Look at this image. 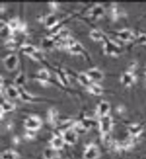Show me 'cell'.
<instances>
[{"label":"cell","instance_id":"cell-1","mask_svg":"<svg viewBox=\"0 0 146 159\" xmlns=\"http://www.w3.org/2000/svg\"><path fill=\"white\" fill-rule=\"evenodd\" d=\"M100 131L103 135H107L110 132L112 125V120L110 116L106 115L100 117L99 121Z\"/></svg>","mask_w":146,"mask_h":159},{"label":"cell","instance_id":"cell-2","mask_svg":"<svg viewBox=\"0 0 146 159\" xmlns=\"http://www.w3.org/2000/svg\"><path fill=\"white\" fill-rule=\"evenodd\" d=\"M63 139L69 144H74L78 139V133L74 129L70 128L63 132Z\"/></svg>","mask_w":146,"mask_h":159},{"label":"cell","instance_id":"cell-3","mask_svg":"<svg viewBox=\"0 0 146 159\" xmlns=\"http://www.w3.org/2000/svg\"><path fill=\"white\" fill-rule=\"evenodd\" d=\"M4 64L6 68L9 71L14 70L18 64V57L16 54H10L5 58Z\"/></svg>","mask_w":146,"mask_h":159},{"label":"cell","instance_id":"cell-4","mask_svg":"<svg viewBox=\"0 0 146 159\" xmlns=\"http://www.w3.org/2000/svg\"><path fill=\"white\" fill-rule=\"evenodd\" d=\"M104 40V50L106 53L111 54H115L118 52V51L119 50V48L118 45L115 44L112 41L109 40L106 35Z\"/></svg>","mask_w":146,"mask_h":159},{"label":"cell","instance_id":"cell-5","mask_svg":"<svg viewBox=\"0 0 146 159\" xmlns=\"http://www.w3.org/2000/svg\"><path fill=\"white\" fill-rule=\"evenodd\" d=\"M41 123V120L39 117L37 116H31L26 120L25 125L29 130L34 131L40 128Z\"/></svg>","mask_w":146,"mask_h":159},{"label":"cell","instance_id":"cell-6","mask_svg":"<svg viewBox=\"0 0 146 159\" xmlns=\"http://www.w3.org/2000/svg\"><path fill=\"white\" fill-rule=\"evenodd\" d=\"M99 155V149L95 145H90L85 150L84 157L85 159H97Z\"/></svg>","mask_w":146,"mask_h":159},{"label":"cell","instance_id":"cell-7","mask_svg":"<svg viewBox=\"0 0 146 159\" xmlns=\"http://www.w3.org/2000/svg\"><path fill=\"white\" fill-rule=\"evenodd\" d=\"M104 13H105L104 8L103 7L102 5L99 4H95L94 6H93L89 12L90 16L95 18L101 17Z\"/></svg>","mask_w":146,"mask_h":159},{"label":"cell","instance_id":"cell-8","mask_svg":"<svg viewBox=\"0 0 146 159\" xmlns=\"http://www.w3.org/2000/svg\"><path fill=\"white\" fill-rule=\"evenodd\" d=\"M110 106L109 102L106 101H102L101 102L97 107V114L100 117L108 115V113L110 111Z\"/></svg>","mask_w":146,"mask_h":159},{"label":"cell","instance_id":"cell-9","mask_svg":"<svg viewBox=\"0 0 146 159\" xmlns=\"http://www.w3.org/2000/svg\"><path fill=\"white\" fill-rule=\"evenodd\" d=\"M57 23V17L54 14H49L45 18V24L46 27L49 28H52L56 26Z\"/></svg>","mask_w":146,"mask_h":159},{"label":"cell","instance_id":"cell-10","mask_svg":"<svg viewBox=\"0 0 146 159\" xmlns=\"http://www.w3.org/2000/svg\"><path fill=\"white\" fill-rule=\"evenodd\" d=\"M87 74L89 75L91 79L94 80H101L103 77V73L96 68L90 69L89 71H87Z\"/></svg>","mask_w":146,"mask_h":159},{"label":"cell","instance_id":"cell-11","mask_svg":"<svg viewBox=\"0 0 146 159\" xmlns=\"http://www.w3.org/2000/svg\"><path fill=\"white\" fill-rule=\"evenodd\" d=\"M78 80L82 85L86 87H89L90 84H91L90 77L85 72H80L78 75Z\"/></svg>","mask_w":146,"mask_h":159},{"label":"cell","instance_id":"cell-12","mask_svg":"<svg viewBox=\"0 0 146 159\" xmlns=\"http://www.w3.org/2000/svg\"><path fill=\"white\" fill-rule=\"evenodd\" d=\"M65 141L63 139V137H59L58 136H55L53 137V139L52 140V148L54 149L58 150L63 148L64 145Z\"/></svg>","mask_w":146,"mask_h":159},{"label":"cell","instance_id":"cell-13","mask_svg":"<svg viewBox=\"0 0 146 159\" xmlns=\"http://www.w3.org/2000/svg\"><path fill=\"white\" fill-rule=\"evenodd\" d=\"M6 92L7 95L12 98H15L20 96V92L18 91V88L12 85H10L6 88Z\"/></svg>","mask_w":146,"mask_h":159},{"label":"cell","instance_id":"cell-14","mask_svg":"<svg viewBox=\"0 0 146 159\" xmlns=\"http://www.w3.org/2000/svg\"><path fill=\"white\" fill-rule=\"evenodd\" d=\"M57 156V150L53 148H48L44 150V156L45 159H54Z\"/></svg>","mask_w":146,"mask_h":159},{"label":"cell","instance_id":"cell-15","mask_svg":"<svg viewBox=\"0 0 146 159\" xmlns=\"http://www.w3.org/2000/svg\"><path fill=\"white\" fill-rule=\"evenodd\" d=\"M20 49L22 52L27 54L30 56L37 50V49L34 46L30 44L21 45Z\"/></svg>","mask_w":146,"mask_h":159},{"label":"cell","instance_id":"cell-16","mask_svg":"<svg viewBox=\"0 0 146 159\" xmlns=\"http://www.w3.org/2000/svg\"><path fill=\"white\" fill-rule=\"evenodd\" d=\"M88 89L90 92L97 95L101 94L103 92V88L100 85L94 83H91V84L88 87Z\"/></svg>","mask_w":146,"mask_h":159},{"label":"cell","instance_id":"cell-17","mask_svg":"<svg viewBox=\"0 0 146 159\" xmlns=\"http://www.w3.org/2000/svg\"><path fill=\"white\" fill-rule=\"evenodd\" d=\"M2 159H18V155L14 150H7L1 155Z\"/></svg>","mask_w":146,"mask_h":159},{"label":"cell","instance_id":"cell-18","mask_svg":"<svg viewBox=\"0 0 146 159\" xmlns=\"http://www.w3.org/2000/svg\"><path fill=\"white\" fill-rule=\"evenodd\" d=\"M49 76L50 75L49 72L45 69H42L38 72V75H37V78L40 80L43 83H46L49 79Z\"/></svg>","mask_w":146,"mask_h":159},{"label":"cell","instance_id":"cell-19","mask_svg":"<svg viewBox=\"0 0 146 159\" xmlns=\"http://www.w3.org/2000/svg\"><path fill=\"white\" fill-rule=\"evenodd\" d=\"M90 37L95 40H104L105 35L102 33V31L97 30V29H93L90 31Z\"/></svg>","mask_w":146,"mask_h":159},{"label":"cell","instance_id":"cell-20","mask_svg":"<svg viewBox=\"0 0 146 159\" xmlns=\"http://www.w3.org/2000/svg\"><path fill=\"white\" fill-rule=\"evenodd\" d=\"M14 104L8 102L6 100H4L2 102L1 105V111L3 112H8V111H12L14 108Z\"/></svg>","mask_w":146,"mask_h":159},{"label":"cell","instance_id":"cell-21","mask_svg":"<svg viewBox=\"0 0 146 159\" xmlns=\"http://www.w3.org/2000/svg\"><path fill=\"white\" fill-rule=\"evenodd\" d=\"M58 119L57 111L54 109H50L48 114V120L49 123L52 124H55Z\"/></svg>","mask_w":146,"mask_h":159},{"label":"cell","instance_id":"cell-22","mask_svg":"<svg viewBox=\"0 0 146 159\" xmlns=\"http://www.w3.org/2000/svg\"><path fill=\"white\" fill-rule=\"evenodd\" d=\"M26 80V77L23 72H20L14 79V83L20 87L22 86L25 83Z\"/></svg>","mask_w":146,"mask_h":159},{"label":"cell","instance_id":"cell-23","mask_svg":"<svg viewBox=\"0 0 146 159\" xmlns=\"http://www.w3.org/2000/svg\"><path fill=\"white\" fill-rule=\"evenodd\" d=\"M8 25L9 26V28L10 29V30L12 31H16V29L19 28L20 24L17 20L12 19L9 21V22L8 23Z\"/></svg>","mask_w":146,"mask_h":159},{"label":"cell","instance_id":"cell-24","mask_svg":"<svg viewBox=\"0 0 146 159\" xmlns=\"http://www.w3.org/2000/svg\"><path fill=\"white\" fill-rule=\"evenodd\" d=\"M5 45L7 48L10 49H14L16 48L17 46V42L14 39H9L5 41Z\"/></svg>","mask_w":146,"mask_h":159},{"label":"cell","instance_id":"cell-25","mask_svg":"<svg viewBox=\"0 0 146 159\" xmlns=\"http://www.w3.org/2000/svg\"><path fill=\"white\" fill-rule=\"evenodd\" d=\"M82 127L85 129H87L88 128H90L91 126H92L94 124V121L93 120L89 119H84L83 120H82L81 122H80Z\"/></svg>","mask_w":146,"mask_h":159},{"label":"cell","instance_id":"cell-26","mask_svg":"<svg viewBox=\"0 0 146 159\" xmlns=\"http://www.w3.org/2000/svg\"><path fill=\"white\" fill-rule=\"evenodd\" d=\"M117 35L122 40H128L131 36V35L130 33V31H119L117 33Z\"/></svg>","mask_w":146,"mask_h":159},{"label":"cell","instance_id":"cell-27","mask_svg":"<svg viewBox=\"0 0 146 159\" xmlns=\"http://www.w3.org/2000/svg\"><path fill=\"white\" fill-rule=\"evenodd\" d=\"M133 76L129 73H126L122 77V81L123 83L126 84H128L131 83L133 81Z\"/></svg>","mask_w":146,"mask_h":159},{"label":"cell","instance_id":"cell-28","mask_svg":"<svg viewBox=\"0 0 146 159\" xmlns=\"http://www.w3.org/2000/svg\"><path fill=\"white\" fill-rule=\"evenodd\" d=\"M130 132L133 135H137L141 131V128L139 126L133 125L130 127Z\"/></svg>","mask_w":146,"mask_h":159},{"label":"cell","instance_id":"cell-29","mask_svg":"<svg viewBox=\"0 0 146 159\" xmlns=\"http://www.w3.org/2000/svg\"><path fill=\"white\" fill-rule=\"evenodd\" d=\"M58 77H59V79H60L61 82L62 83V84H65L66 83V77L65 75V73L62 71H59L58 72Z\"/></svg>","mask_w":146,"mask_h":159}]
</instances>
